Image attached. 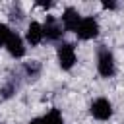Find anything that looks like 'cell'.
<instances>
[{
	"label": "cell",
	"mask_w": 124,
	"mask_h": 124,
	"mask_svg": "<svg viewBox=\"0 0 124 124\" xmlns=\"http://www.w3.org/2000/svg\"><path fill=\"white\" fill-rule=\"evenodd\" d=\"M23 17V12H21V6L19 4H16V6H12V10H10V19H16V21H19Z\"/></svg>",
	"instance_id": "obj_13"
},
{
	"label": "cell",
	"mask_w": 124,
	"mask_h": 124,
	"mask_svg": "<svg viewBox=\"0 0 124 124\" xmlns=\"http://www.w3.org/2000/svg\"><path fill=\"white\" fill-rule=\"evenodd\" d=\"M6 50H8V54H10L12 58H23V56H25V50H27L25 39L14 31L12 37H10V41L6 43Z\"/></svg>",
	"instance_id": "obj_8"
},
{
	"label": "cell",
	"mask_w": 124,
	"mask_h": 124,
	"mask_svg": "<svg viewBox=\"0 0 124 124\" xmlns=\"http://www.w3.org/2000/svg\"><path fill=\"white\" fill-rule=\"evenodd\" d=\"M81 17H83V16H79L78 8H74V6H68V8H64V10H62L60 23H62L64 31H72V33H76V29H78V25H79Z\"/></svg>",
	"instance_id": "obj_6"
},
{
	"label": "cell",
	"mask_w": 124,
	"mask_h": 124,
	"mask_svg": "<svg viewBox=\"0 0 124 124\" xmlns=\"http://www.w3.org/2000/svg\"><path fill=\"white\" fill-rule=\"evenodd\" d=\"M12 27L8 25V23H0V46H4L6 48V43L10 41V37H12Z\"/></svg>",
	"instance_id": "obj_12"
},
{
	"label": "cell",
	"mask_w": 124,
	"mask_h": 124,
	"mask_svg": "<svg viewBox=\"0 0 124 124\" xmlns=\"http://www.w3.org/2000/svg\"><path fill=\"white\" fill-rule=\"evenodd\" d=\"M45 41V31H43V23L39 21H29L27 29H25V43L31 46H39Z\"/></svg>",
	"instance_id": "obj_7"
},
{
	"label": "cell",
	"mask_w": 124,
	"mask_h": 124,
	"mask_svg": "<svg viewBox=\"0 0 124 124\" xmlns=\"http://www.w3.org/2000/svg\"><path fill=\"white\" fill-rule=\"evenodd\" d=\"M43 124H64V116L58 108H50L45 116H41Z\"/></svg>",
	"instance_id": "obj_10"
},
{
	"label": "cell",
	"mask_w": 124,
	"mask_h": 124,
	"mask_svg": "<svg viewBox=\"0 0 124 124\" xmlns=\"http://www.w3.org/2000/svg\"><path fill=\"white\" fill-rule=\"evenodd\" d=\"M97 72L101 78H112L116 74V58L107 46H99L97 50Z\"/></svg>",
	"instance_id": "obj_1"
},
{
	"label": "cell",
	"mask_w": 124,
	"mask_h": 124,
	"mask_svg": "<svg viewBox=\"0 0 124 124\" xmlns=\"http://www.w3.org/2000/svg\"><path fill=\"white\" fill-rule=\"evenodd\" d=\"M16 91H17V83H14V81H6V83L0 87V97H2V99H10Z\"/></svg>",
	"instance_id": "obj_11"
},
{
	"label": "cell",
	"mask_w": 124,
	"mask_h": 124,
	"mask_svg": "<svg viewBox=\"0 0 124 124\" xmlns=\"http://www.w3.org/2000/svg\"><path fill=\"white\" fill-rule=\"evenodd\" d=\"M103 8H105V10H116L118 4H116V2H103Z\"/></svg>",
	"instance_id": "obj_14"
},
{
	"label": "cell",
	"mask_w": 124,
	"mask_h": 124,
	"mask_svg": "<svg viewBox=\"0 0 124 124\" xmlns=\"http://www.w3.org/2000/svg\"><path fill=\"white\" fill-rule=\"evenodd\" d=\"M56 58H58V66L62 70H72L76 66V60H78L76 46L72 43H60L56 48Z\"/></svg>",
	"instance_id": "obj_3"
},
{
	"label": "cell",
	"mask_w": 124,
	"mask_h": 124,
	"mask_svg": "<svg viewBox=\"0 0 124 124\" xmlns=\"http://www.w3.org/2000/svg\"><path fill=\"white\" fill-rule=\"evenodd\" d=\"M29 124H43V120H41V118H31Z\"/></svg>",
	"instance_id": "obj_15"
},
{
	"label": "cell",
	"mask_w": 124,
	"mask_h": 124,
	"mask_svg": "<svg viewBox=\"0 0 124 124\" xmlns=\"http://www.w3.org/2000/svg\"><path fill=\"white\" fill-rule=\"evenodd\" d=\"M41 62L39 60H27V62H23V74L27 76V78H31V79H35V78H39L41 76Z\"/></svg>",
	"instance_id": "obj_9"
},
{
	"label": "cell",
	"mask_w": 124,
	"mask_h": 124,
	"mask_svg": "<svg viewBox=\"0 0 124 124\" xmlns=\"http://www.w3.org/2000/svg\"><path fill=\"white\" fill-rule=\"evenodd\" d=\"M89 112H91L93 118L105 122V120H108L112 116V103L107 97H97V99H93V103L89 107Z\"/></svg>",
	"instance_id": "obj_5"
},
{
	"label": "cell",
	"mask_w": 124,
	"mask_h": 124,
	"mask_svg": "<svg viewBox=\"0 0 124 124\" xmlns=\"http://www.w3.org/2000/svg\"><path fill=\"white\" fill-rule=\"evenodd\" d=\"M99 31H101V27H99L97 17L85 16V17H81V21H79V25H78L76 35H78V39H81V41H91V39H95V37L99 35Z\"/></svg>",
	"instance_id": "obj_2"
},
{
	"label": "cell",
	"mask_w": 124,
	"mask_h": 124,
	"mask_svg": "<svg viewBox=\"0 0 124 124\" xmlns=\"http://www.w3.org/2000/svg\"><path fill=\"white\" fill-rule=\"evenodd\" d=\"M43 31H45V39L50 41V43H58L64 35V27L60 23V17L56 16H46L45 17V23H43Z\"/></svg>",
	"instance_id": "obj_4"
}]
</instances>
